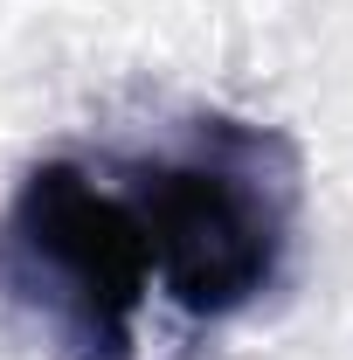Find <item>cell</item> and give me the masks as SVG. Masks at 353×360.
<instances>
[{"instance_id": "2", "label": "cell", "mask_w": 353, "mask_h": 360, "mask_svg": "<svg viewBox=\"0 0 353 360\" xmlns=\"http://www.w3.org/2000/svg\"><path fill=\"white\" fill-rule=\"evenodd\" d=\"M264 139L208 125V139L180 160H153L132 180V222L146 236V264L180 312L229 319L257 305L291 243V187L264 180Z\"/></svg>"}, {"instance_id": "1", "label": "cell", "mask_w": 353, "mask_h": 360, "mask_svg": "<svg viewBox=\"0 0 353 360\" xmlns=\"http://www.w3.org/2000/svg\"><path fill=\"white\" fill-rule=\"evenodd\" d=\"M0 284L70 360H125L153 284L132 201L77 160H42L7 201Z\"/></svg>"}]
</instances>
